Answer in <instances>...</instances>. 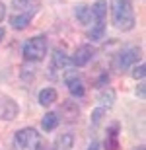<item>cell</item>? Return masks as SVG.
<instances>
[{"label": "cell", "instance_id": "6da1fadb", "mask_svg": "<svg viewBox=\"0 0 146 150\" xmlns=\"http://www.w3.org/2000/svg\"><path fill=\"white\" fill-rule=\"evenodd\" d=\"M111 18H113V25L121 31H133L136 25V16L130 0H113Z\"/></svg>", "mask_w": 146, "mask_h": 150}, {"label": "cell", "instance_id": "7a4b0ae2", "mask_svg": "<svg viewBox=\"0 0 146 150\" xmlns=\"http://www.w3.org/2000/svg\"><path fill=\"white\" fill-rule=\"evenodd\" d=\"M14 148L16 150H43V137L37 129L23 127L14 134Z\"/></svg>", "mask_w": 146, "mask_h": 150}, {"label": "cell", "instance_id": "3957f363", "mask_svg": "<svg viewBox=\"0 0 146 150\" xmlns=\"http://www.w3.org/2000/svg\"><path fill=\"white\" fill-rule=\"evenodd\" d=\"M47 49H49V45H47V37L45 35H35V37L28 39L22 47V55L25 61L29 62H39L45 59L47 55Z\"/></svg>", "mask_w": 146, "mask_h": 150}, {"label": "cell", "instance_id": "277c9868", "mask_svg": "<svg viewBox=\"0 0 146 150\" xmlns=\"http://www.w3.org/2000/svg\"><path fill=\"white\" fill-rule=\"evenodd\" d=\"M140 55L142 51L140 47H127L115 57V61H113V67L117 68V70H127V68L135 67L136 62L140 61Z\"/></svg>", "mask_w": 146, "mask_h": 150}, {"label": "cell", "instance_id": "5b68a950", "mask_svg": "<svg viewBox=\"0 0 146 150\" xmlns=\"http://www.w3.org/2000/svg\"><path fill=\"white\" fill-rule=\"evenodd\" d=\"M20 115V103L14 98L0 92V121H14Z\"/></svg>", "mask_w": 146, "mask_h": 150}, {"label": "cell", "instance_id": "8992f818", "mask_svg": "<svg viewBox=\"0 0 146 150\" xmlns=\"http://www.w3.org/2000/svg\"><path fill=\"white\" fill-rule=\"evenodd\" d=\"M62 82L66 84L68 92L76 98H82L86 94V88H84V82H82V76H80L78 70H64L62 74Z\"/></svg>", "mask_w": 146, "mask_h": 150}, {"label": "cell", "instance_id": "52a82bcc", "mask_svg": "<svg viewBox=\"0 0 146 150\" xmlns=\"http://www.w3.org/2000/svg\"><path fill=\"white\" fill-rule=\"evenodd\" d=\"M94 55H96V51H94L92 45H80L78 49L74 51V55L70 57V61H72L74 67H86L94 59Z\"/></svg>", "mask_w": 146, "mask_h": 150}, {"label": "cell", "instance_id": "ba28073f", "mask_svg": "<svg viewBox=\"0 0 146 150\" xmlns=\"http://www.w3.org/2000/svg\"><path fill=\"white\" fill-rule=\"evenodd\" d=\"M59 115L62 117V121H66V123H76V121H78V117H80V109H78V105H76V101H70V100L62 101Z\"/></svg>", "mask_w": 146, "mask_h": 150}, {"label": "cell", "instance_id": "9c48e42d", "mask_svg": "<svg viewBox=\"0 0 146 150\" xmlns=\"http://www.w3.org/2000/svg\"><path fill=\"white\" fill-rule=\"evenodd\" d=\"M12 10L16 14H23V16H33L37 6L31 0H12Z\"/></svg>", "mask_w": 146, "mask_h": 150}, {"label": "cell", "instance_id": "30bf717a", "mask_svg": "<svg viewBox=\"0 0 146 150\" xmlns=\"http://www.w3.org/2000/svg\"><path fill=\"white\" fill-rule=\"evenodd\" d=\"M92 8V20H96V23H103L107 16V0H96Z\"/></svg>", "mask_w": 146, "mask_h": 150}, {"label": "cell", "instance_id": "8fae6325", "mask_svg": "<svg viewBox=\"0 0 146 150\" xmlns=\"http://www.w3.org/2000/svg\"><path fill=\"white\" fill-rule=\"evenodd\" d=\"M115 90L113 88H103L97 94V103H99V107H103V109H109V107H113V103H115Z\"/></svg>", "mask_w": 146, "mask_h": 150}, {"label": "cell", "instance_id": "7c38bea8", "mask_svg": "<svg viewBox=\"0 0 146 150\" xmlns=\"http://www.w3.org/2000/svg\"><path fill=\"white\" fill-rule=\"evenodd\" d=\"M105 148L107 150H119V125L113 123L107 129V137H105Z\"/></svg>", "mask_w": 146, "mask_h": 150}, {"label": "cell", "instance_id": "4fadbf2b", "mask_svg": "<svg viewBox=\"0 0 146 150\" xmlns=\"http://www.w3.org/2000/svg\"><path fill=\"white\" fill-rule=\"evenodd\" d=\"M74 16L82 25H88L92 22V8L88 4H76L74 6Z\"/></svg>", "mask_w": 146, "mask_h": 150}, {"label": "cell", "instance_id": "5bb4252c", "mask_svg": "<svg viewBox=\"0 0 146 150\" xmlns=\"http://www.w3.org/2000/svg\"><path fill=\"white\" fill-rule=\"evenodd\" d=\"M56 98H59V94H56V90L55 88H43L39 92V96H37V100H39V103L43 107H49L53 105L56 101Z\"/></svg>", "mask_w": 146, "mask_h": 150}, {"label": "cell", "instance_id": "9a60e30c", "mask_svg": "<svg viewBox=\"0 0 146 150\" xmlns=\"http://www.w3.org/2000/svg\"><path fill=\"white\" fill-rule=\"evenodd\" d=\"M29 23H31V16H23V14H12L10 16V25L16 31H22V29L29 28Z\"/></svg>", "mask_w": 146, "mask_h": 150}, {"label": "cell", "instance_id": "2e32d148", "mask_svg": "<svg viewBox=\"0 0 146 150\" xmlns=\"http://www.w3.org/2000/svg\"><path fill=\"white\" fill-rule=\"evenodd\" d=\"M59 115L56 113H53V111H49V113H45L43 115V119H41V127H43V131L45 133H51V131H55L56 127H59Z\"/></svg>", "mask_w": 146, "mask_h": 150}, {"label": "cell", "instance_id": "e0dca14e", "mask_svg": "<svg viewBox=\"0 0 146 150\" xmlns=\"http://www.w3.org/2000/svg\"><path fill=\"white\" fill-rule=\"evenodd\" d=\"M53 64H55L56 68H68L70 64H72V61H70V57L64 53V51H61V49H56L55 53H53Z\"/></svg>", "mask_w": 146, "mask_h": 150}, {"label": "cell", "instance_id": "ac0fdd59", "mask_svg": "<svg viewBox=\"0 0 146 150\" xmlns=\"http://www.w3.org/2000/svg\"><path fill=\"white\" fill-rule=\"evenodd\" d=\"M55 146L59 150H70L74 146V134L72 133H61L55 140Z\"/></svg>", "mask_w": 146, "mask_h": 150}, {"label": "cell", "instance_id": "d6986e66", "mask_svg": "<svg viewBox=\"0 0 146 150\" xmlns=\"http://www.w3.org/2000/svg\"><path fill=\"white\" fill-rule=\"evenodd\" d=\"M103 35H105V23H96V25L88 31V37H90L92 41H101Z\"/></svg>", "mask_w": 146, "mask_h": 150}, {"label": "cell", "instance_id": "ffe728a7", "mask_svg": "<svg viewBox=\"0 0 146 150\" xmlns=\"http://www.w3.org/2000/svg\"><path fill=\"white\" fill-rule=\"evenodd\" d=\"M146 74V67H144V62H138V64H135L133 67V72H130V76L135 78V80H142Z\"/></svg>", "mask_w": 146, "mask_h": 150}, {"label": "cell", "instance_id": "44dd1931", "mask_svg": "<svg viewBox=\"0 0 146 150\" xmlns=\"http://www.w3.org/2000/svg\"><path fill=\"white\" fill-rule=\"evenodd\" d=\"M103 113H105V109H103V107H97V109H94V111H92V125H94V127H97V125L101 123Z\"/></svg>", "mask_w": 146, "mask_h": 150}, {"label": "cell", "instance_id": "7402d4cb", "mask_svg": "<svg viewBox=\"0 0 146 150\" xmlns=\"http://www.w3.org/2000/svg\"><path fill=\"white\" fill-rule=\"evenodd\" d=\"M144 86H146V84L140 82V84H138V88H136V96H138L140 100H144V96H146V88H144Z\"/></svg>", "mask_w": 146, "mask_h": 150}, {"label": "cell", "instance_id": "603a6c76", "mask_svg": "<svg viewBox=\"0 0 146 150\" xmlns=\"http://www.w3.org/2000/svg\"><path fill=\"white\" fill-rule=\"evenodd\" d=\"M86 150H101V146H99V142H97V140H92L90 144L86 146Z\"/></svg>", "mask_w": 146, "mask_h": 150}, {"label": "cell", "instance_id": "cb8c5ba5", "mask_svg": "<svg viewBox=\"0 0 146 150\" xmlns=\"http://www.w3.org/2000/svg\"><path fill=\"white\" fill-rule=\"evenodd\" d=\"M4 18H6V4L0 0V22H2Z\"/></svg>", "mask_w": 146, "mask_h": 150}, {"label": "cell", "instance_id": "d4e9b609", "mask_svg": "<svg viewBox=\"0 0 146 150\" xmlns=\"http://www.w3.org/2000/svg\"><path fill=\"white\" fill-rule=\"evenodd\" d=\"M4 35H6V29H4V28H0V41L4 39Z\"/></svg>", "mask_w": 146, "mask_h": 150}, {"label": "cell", "instance_id": "484cf974", "mask_svg": "<svg viewBox=\"0 0 146 150\" xmlns=\"http://www.w3.org/2000/svg\"><path fill=\"white\" fill-rule=\"evenodd\" d=\"M136 150H144V146H138V148H136Z\"/></svg>", "mask_w": 146, "mask_h": 150}, {"label": "cell", "instance_id": "4316f807", "mask_svg": "<svg viewBox=\"0 0 146 150\" xmlns=\"http://www.w3.org/2000/svg\"><path fill=\"white\" fill-rule=\"evenodd\" d=\"M43 150H45V148H43Z\"/></svg>", "mask_w": 146, "mask_h": 150}]
</instances>
